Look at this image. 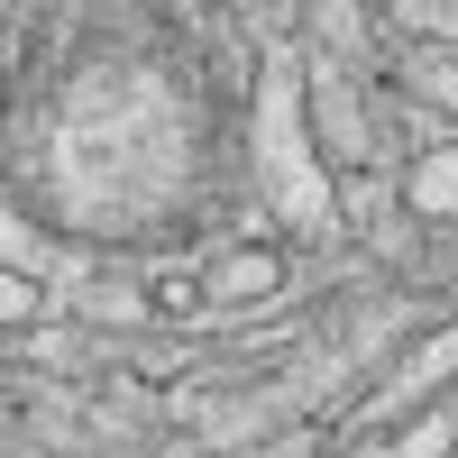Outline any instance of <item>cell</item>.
Wrapping results in <instances>:
<instances>
[{
  "label": "cell",
  "mask_w": 458,
  "mask_h": 458,
  "mask_svg": "<svg viewBox=\"0 0 458 458\" xmlns=\"http://www.w3.org/2000/svg\"><path fill=\"white\" fill-rule=\"evenodd\" d=\"M37 312H47V302H37V284H28L19 266H10V276H0V321H10V330L28 339V330H47V321H37Z\"/></svg>",
  "instance_id": "7"
},
{
  "label": "cell",
  "mask_w": 458,
  "mask_h": 458,
  "mask_svg": "<svg viewBox=\"0 0 458 458\" xmlns=\"http://www.w3.org/2000/svg\"><path fill=\"white\" fill-rule=\"evenodd\" d=\"M284 276H293V266H284V248L239 239V248H211L193 284H202V302H211V312H257V302H276V293H284Z\"/></svg>",
  "instance_id": "4"
},
{
  "label": "cell",
  "mask_w": 458,
  "mask_h": 458,
  "mask_svg": "<svg viewBox=\"0 0 458 458\" xmlns=\"http://www.w3.org/2000/svg\"><path fill=\"white\" fill-rule=\"evenodd\" d=\"M276 458H312V431H293V440H284V449H276Z\"/></svg>",
  "instance_id": "8"
},
{
  "label": "cell",
  "mask_w": 458,
  "mask_h": 458,
  "mask_svg": "<svg viewBox=\"0 0 458 458\" xmlns=\"http://www.w3.org/2000/svg\"><path fill=\"white\" fill-rule=\"evenodd\" d=\"M257 183L276 202L284 239H339L349 211L330 193V157L302 110V55H266V92H257Z\"/></svg>",
  "instance_id": "1"
},
{
  "label": "cell",
  "mask_w": 458,
  "mask_h": 458,
  "mask_svg": "<svg viewBox=\"0 0 458 458\" xmlns=\"http://www.w3.org/2000/svg\"><path fill=\"white\" fill-rule=\"evenodd\" d=\"M449 449H458V412H449V403H422V412L386 440V458H449Z\"/></svg>",
  "instance_id": "6"
},
{
  "label": "cell",
  "mask_w": 458,
  "mask_h": 458,
  "mask_svg": "<svg viewBox=\"0 0 458 458\" xmlns=\"http://www.w3.org/2000/svg\"><path fill=\"white\" fill-rule=\"evenodd\" d=\"M440 386H458V321H431V330H412L403 349H394V367H386V386H376V403H367V422H412Z\"/></svg>",
  "instance_id": "2"
},
{
  "label": "cell",
  "mask_w": 458,
  "mask_h": 458,
  "mask_svg": "<svg viewBox=\"0 0 458 458\" xmlns=\"http://www.w3.org/2000/svg\"><path fill=\"white\" fill-rule=\"evenodd\" d=\"M403 211L431 220V229H458V138H431L403 165Z\"/></svg>",
  "instance_id": "5"
},
{
  "label": "cell",
  "mask_w": 458,
  "mask_h": 458,
  "mask_svg": "<svg viewBox=\"0 0 458 458\" xmlns=\"http://www.w3.org/2000/svg\"><path fill=\"white\" fill-rule=\"evenodd\" d=\"M302 110H312L321 157H330L339 174H358V165H367V147H376V129H367V110H358V92H349V73H339L330 55H302Z\"/></svg>",
  "instance_id": "3"
}]
</instances>
